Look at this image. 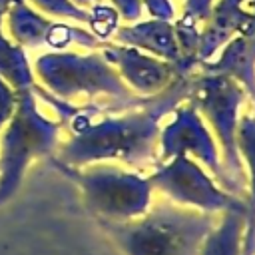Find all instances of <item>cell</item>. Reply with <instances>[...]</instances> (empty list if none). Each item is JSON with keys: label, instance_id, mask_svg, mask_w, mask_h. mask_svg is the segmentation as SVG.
Listing matches in <instances>:
<instances>
[{"label": "cell", "instance_id": "1", "mask_svg": "<svg viewBox=\"0 0 255 255\" xmlns=\"http://www.w3.org/2000/svg\"><path fill=\"white\" fill-rule=\"evenodd\" d=\"M191 74L177 78L167 90L129 110H108L98 104L74 106L60 124L70 139L60 147L56 163L82 167L88 163L118 161L143 171L159 163V131L171 110L187 100Z\"/></svg>", "mask_w": 255, "mask_h": 255}, {"label": "cell", "instance_id": "2", "mask_svg": "<svg viewBox=\"0 0 255 255\" xmlns=\"http://www.w3.org/2000/svg\"><path fill=\"white\" fill-rule=\"evenodd\" d=\"M217 217L161 199L135 219L100 225L124 255H199Z\"/></svg>", "mask_w": 255, "mask_h": 255}, {"label": "cell", "instance_id": "3", "mask_svg": "<svg viewBox=\"0 0 255 255\" xmlns=\"http://www.w3.org/2000/svg\"><path fill=\"white\" fill-rule=\"evenodd\" d=\"M34 68L52 96L68 104H74L78 98H84L86 104L106 100L110 110H129L149 100L133 94L102 52H48L36 60Z\"/></svg>", "mask_w": 255, "mask_h": 255}, {"label": "cell", "instance_id": "4", "mask_svg": "<svg viewBox=\"0 0 255 255\" xmlns=\"http://www.w3.org/2000/svg\"><path fill=\"white\" fill-rule=\"evenodd\" d=\"M54 165L82 189L88 209L98 223H122L143 215L153 203L149 177L116 163H88L82 167Z\"/></svg>", "mask_w": 255, "mask_h": 255}, {"label": "cell", "instance_id": "5", "mask_svg": "<svg viewBox=\"0 0 255 255\" xmlns=\"http://www.w3.org/2000/svg\"><path fill=\"white\" fill-rule=\"evenodd\" d=\"M187 100L197 108L199 116L211 129L221 161L235 195L245 193V173L237 151V126L241 120V108L247 100L245 90L231 78L211 72H191Z\"/></svg>", "mask_w": 255, "mask_h": 255}, {"label": "cell", "instance_id": "6", "mask_svg": "<svg viewBox=\"0 0 255 255\" xmlns=\"http://www.w3.org/2000/svg\"><path fill=\"white\" fill-rule=\"evenodd\" d=\"M16 96V110L2 137L0 201L12 195L32 159L46 157L56 149L62 128L60 120L54 122L38 112L36 96L32 90H20Z\"/></svg>", "mask_w": 255, "mask_h": 255}, {"label": "cell", "instance_id": "7", "mask_svg": "<svg viewBox=\"0 0 255 255\" xmlns=\"http://www.w3.org/2000/svg\"><path fill=\"white\" fill-rule=\"evenodd\" d=\"M147 177L153 191L187 209L221 215L229 209L245 207L243 197L229 193L201 163L185 155L159 161Z\"/></svg>", "mask_w": 255, "mask_h": 255}, {"label": "cell", "instance_id": "8", "mask_svg": "<svg viewBox=\"0 0 255 255\" xmlns=\"http://www.w3.org/2000/svg\"><path fill=\"white\" fill-rule=\"evenodd\" d=\"M175 155H185V157L195 159L219 181L221 187L233 193L223 161H221L219 145L211 129L199 116L197 108L189 100H183L181 104H177L161 124L159 161L171 159Z\"/></svg>", "mask_w": 255, "mask_h": 255}, {"label": "cell", "instance_id": "9", "mask_svg": "<svg viewBox=\"0 0 255 255\" xmlns=\"http://www.w3.org/2000/svg\"><path fill=\"white\" fill-rule=\"evenodd\" d=\"M102 56L116 68L120 78L126 86L143 98H151L167 90L177 78L187 76L181 74L179 68L171 62L145 54L137 48L116 44V42H102L100 46Z\"/></svg>", "mask_w": 255, "mask_h": 255}, {"label": "cell", "instance_id": "10", "mask_svg": "<svg viewBox=\"0 0 255 255\" xmlns=\"http://www.w3.org/2000/svg\"><path fill=\"white\" fill-rule=\"evenodd\" d=\"M235 34H255V0H215L197 46V66L211 60Z\"/></svg>", "mask_w": 255, "mask_h": 255}, {"label": "cell", "instance_id": "11", "mask_svg": "<svg viewBox=\"0 0 255 255\" xmlns=\"http://www.w3.org/2000/svg\"><path fill=\"white\" fill-rule=\"evenodd\" d=\"M112 38L116 44L131 46L145 54L161 58L165 62H171L181 72V48L175 36L173 22L147 18V20H137L131 24H122L116 28Z\"/></svg>", "mask_w": 255, "mask_h": 255}, {"label": "cell", "instance_id": "12", "mask_svg": "<svg viewBox=\"0 0 255 255\" xmlns=\"http://www.w3.org/2000/svg\"><path fill=\"white\" fill-rule=\"evenodd\" d=\"M197 70L235 80L245 90L247 98L255 102V34H235L211 60L199 64Z\"/></svg>", "mask_w": 255, "mask_h": 255}, {"label": "cell", "instance_id": "13", "mask_svg": "<svg viewBox=\"0 0 255 255\" xmlns=\"http://www.w3.org/2000/svg\"><path fill=\"white\" fill-rule=\"evenodd\" d=\"M237 151L245 173V235L241 255L255 253V114H243L237 126Z\"/></svg>", "mask_w": 255, "mask_h": 255}, {"label": "cell", "instance_id": "14", "mask_svg": "<svg viewBox=\"0 0 255 255\" xmlns=\"http://www.w3.org/2000/svg\"><path fill=\"white\" fill-rule=\"evenodd\" d=\"M215 0H183L179 18L173 20L175 36L181 48V72L191 74L197 70V46L201 32L211 16Z\"/></svg>", "mask_w": 255, "mask_h": 255}, {"label": "cell", "instance_id": "15", "mask_svg": "<svg viewBox=\"0 0 255 255\" xmlns=\"http://www.w3.org/2000/svg\"><path fill=\"white\" fill-rule=\"evenodd\" d=\"M245 235V207L221 213L203 239L199 255H241Z\"/></svg>", "mask_w": 255, "mask_h": 255}, {"label": "cell", "instance_id": "16", "mask_svg": "<svg viewBox=\"0 0 255 255\" xmlns=\"http://www.w3.org/2000/svg\"><path fill=\"white\" fill-rule=\"evenodd\" d=\"M6 14L10 34L20 48H38L46 44L48 32L54 24L52 20L34 12L24 0H16L14 4H10Z\"/></svg>", "mask_w": 255, "mask_h": 255}, {"label": "cell", "instance_id": "17", "mask_svg": "<svg viewBox=\"0 0 255 255\" xmlns=\"http://www.w3.org/2000/svg\"><path fill=\"white\" fill-rule=\"evenodd\" d=\"M0 78L6 80L16 92L20 90H32L34 86V74L28 64L26 52L4 38L0 30Z\"/></svg>", "mask_w": 255, "mask_h": 255}, {"label": "cell", "instance_id": "18", "mask_svg": "<svg viewBox=\"0 0 255 255\" xmlns=\"http://www.w3.org/2000/svg\"><path fill=\"white\" fill-rule=\"evenodd\" d=\"M30 2L48 16L74 20V22H82L90 26V20H92L90 10L80 8L78 4H74V0H30Z\"/></svg>", "mask_w": 255, "mask_h": 255}, {"label": "cell", "instance_id": "19", "mask_svg": "<svg viewBox=\"0 0 255 255\" xmlns=\"http://www.w3.org/2000/svg\"><path fill=\"white\" fill-rule=\"evenodd\" d=\"M16 102H18L16 90L10 88V84L0 78V129L10 122V118L16 110Z\"/></svg>", "mask_w": 255, "mask_h": 255}, {"label": "cell", "instance_id": "20", "mask_svg": "<svg viewBox=\"0 0 255 255\" xmlns=\"http://www.w3.org/2000/svg\"><path fill=\"white\" fill-rule=\"evenodd\" d=\"M110 4H112V8L116 10V14L126 24L137 22L143 16V4H141V0H110Z\"/></svg>", "mask_w": 255, "mask_h": 255}, {"label": "cell", "instance_id": "21", "mask_svg": "<svg viewBox=\"0 0 255 255\" xmlns=\"http://www.w3.org/2000/svg\"><path fill=\"white\" fill-rule=\"evenodd\" d=\"M141 4H143V12H147L149 18L167 20V22L175 20V6L171 0H141Z\"/></svg>", "mask_w": 255, "mask_h": 255}, {"label": "cell", "instance_id": "22", "mask_svg": "<svg viewBox=\"0 0 255 255\" xmlns=\"http://www.w3.org/2000/svg\"><path fill=\"white\" fill-rule=\"evenodd\" d=\"M74 4H78L80 8H86V6H96L98 4V0H74Z\"/></svg>", "mask_w": 255, "mask_h": 255}, {"label": "cell", "instance_id": "23", "mask_svg": "<svg viewBox=\"0 0 255 255\" xmlns=\"http://www.w3.org/2000/svg\"><path fill=\"white\" fill-rule=\"evenodd\" d=\"M16 0H0V8H4V10H8V6L10 4H14Z\"/></svg>", "mask_w": 255, "mask_h": 255}, {"label": "cell", "instance_id": "24", "mask_svg": "<svg viewBox=\"0 0 255 255\" xmlns=\"http://www.w3.org/2000/svg\"><path fill=\"white\" fill-rule=\"evenodd\" d=\"M4 16H6V10L0 8V30H2V20H4Z\"/></svg>", "mask_w": 255, "mask_h": 255}, {"label": "cell", "instance_id": "25", "mask_svg": "<svg viewBox=\"0 0 255 255\" xmlns=\"http://www.w3.org/2000/svg\"><path fill=\"white\" fill-rule=\"evenodd\" d=\"M253 106H255V102H253ZM253 114H255V110H253Z\"/></svg>", "mask_w": 255, "mask_h": 255}, {"label": "cell", "instance_id": "26", "mask_svg": "<svg viewBox=\"0 0 255 255\" xmlns=\"http://www.w3.org/2000/svg\"><path fill=\"white\" fill-rule=\"evenodd\" d=\"M98 2H100V0H98Z\"/></svg>", "mask_w": 255, "mask_h": 255}, {"label": "cell", "instance_id": "27", "mask_svg": "<svg viewBox=\"0 0 255 255\" xmlns=\"http://www.w3.org/2000/svg\"><path fill=\"white\" fill-rule=\"evenodd\" d=\"M253 255H255V253H253Z\"/></svg>", "mask_w": 255, "mask_h": 255}]
</instances>
